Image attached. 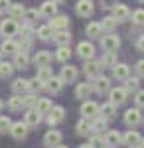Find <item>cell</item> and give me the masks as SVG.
<instances>
[{
	"mask_svg": "<svg viewBox=\"0 0 144 148\" xmlns=\"http://www.w3.org/2000/svg\"><path fill=\"white\" fill-rule=\"evenodd\" d=\"M10 126H12V121H10V116H0V132L4 134V132H8L10 130Z\"/></svg>",
	"mask_w": 144,
	"mask_h": 148,
	"instance_id": "7dc6e473",
	"label": "cell"
},
{
	"mask_svg": "<svg viewBox=\"0 0 144 148\" xmlns=\"http://www.w3.org/2000/svg\"><path fill=\"white\" fill-rule=\"evenodd\" d=\"M126 95H128V93H126L124 87H117V89H111V91H109V101L115 103V105L119 107V105H122V103L126 101Z\"/></svg>",
	"mask_w": 144,
	"mask_h": 148,
	"instance_id": "30bf717a",
	"label": "cell"
},
{
	"mask_svg": "<svg viewBox=\"0 0 144 148\" xmlns=\"http://www.w3.org/2000/svg\"><path fill=\"white\" fill-rule=\"evenodd\" d=\"M28 63H30V57H28V51H16L14 53V67L18 69H26L28 67Z\"/></svg>",
	"mask_w": 144,
	"mask_h": 148,
	"instance_id": "d6986e66",
	"label": "cell"
},
{
	"mask_svg": "<svg viewBox=\"0 0 144 148\" xmlns=\"http://www.w3.org/2000/svg\"><path fill=\"white\" fill-rule=\"evenodd\" d=\"M77 53H79L81 59H93V56H95V46L91 42H81L77 46Z\"/></svg>",
	"mask_w": 144,
	"mask_h": 148,
	"instance_id": "7c38bea8",
	"label": "cell"
},
{
	"mask_svg": "<svg viewBox=\"0 0 144 148\" xmlns=\"http://www.w3.org/2000/svg\"><path fill=\"white\" fill-rule=\"evenodd\" d=\"M56 57L59 59V61H67L69 57H71V49H69V46H59L56 51Z\"/></svg>",
	"mask_w": 144,
	"mask_h": 148,
	"instance_id": "ab89813d",
	"label": "cell"
},
{
	"mask_svg": "<svg viewBox=\"0 0 144 148\" xmlns=\"http://www.w3.org/2000/svg\"><path fill=\"white\" fill-rule=\"evenodd\" d=\"M81 114H83V119H95L99 114V105L93 101H85L81 105Z\"/></svg>",
	"mask_w": 144,
	"mask_h": 148,
	"instance_id": "ba28073f",
	"label": "cell"
},
{
	"mask_svg": "<svg viewBox=\"0 0 144 148\" xmlns=\"http://www.w3.org/2000/svg\"><path fill=\"white\" fill-rule=\"evenodd\" d=\"M112 16H115L119 22H124V20L130 18V10H128L124 4H117V6L112 8Z\"/></svg>",
	"mask_w": 144,
	"mask_h": 148,
	"instance_id": "44dd1931",
	"label": "cell"
},
{
	"mask_svg": "<svg viewBox=\"0 0 144 148\" xmlns=\"http://www.w3.org/2000/svg\"><path fill=\"white\" fill-rule=\"evenodd\" d=\"M119 46H121V40H119V36H115L112 32H107V36L101 38V47L105 51H117Z\"/></svg>",
	"mask_w": 144,
	"mask_h": 148,
	"instance_id": "6da1fadb",
	"label": "cell"
},
{
	"mask_svg": "<svg viewBox=\"0 0 144 148\" xmlns=\"http://www.w3.org/2000/svg\"><path fill=\"white\" fill-rule=\"evenodd\" d=\"M79 148H91V144H81Z\"/></svg>",
	"mask_w": 144,
	"mask_h": 148,
	"instance_id": "9f6ffc18",
	"label": "cell"
},
{
	"mask_svg": "<svg viewBox=\"0 0 144 148\" xmlns=\"http://www.w3.org/2000/svg\"><path fill=\"white\" fill-rule=\"evenodd\" d=\"M101 24L99 22H91L87 24V28H85V34L89 36V38H101Z\"/></svg>",
	"mask_w": 144,
	"mask_h": 148,
	"instance_id": "d6a6232c",
	"label": "cell"
},
{
	"mask_svg": "<svg viewBox=\"0 0 144 148\" xmlns=\"http://www.w3.org/2000/svg\"><path fill=\"white\" fill-rule=\"evenodd\" d=\"M63 83H73V81L79 77V71L75 65H65V67H61V75H59Z\"/></svg>",
	"mask_w": 144,
	"mask_h": 148,
	"instance_id": "4fadbf2b",
	"label": "cell"
},
{
	"mask_svg": "<svg viewBox=\"0 0 144 148\" xmlns=\"http://www.w3.org/2000/svg\"><path fill=\"white\" fill-rule=\"evenodd\" d=\"M53 2H63V0H53Z\"/></svg>",
	"mask_w": 144,
	"mask_h": 148,
	"instance_id": "6125c7cd",
	"label": "cell"
},
{
	"mask_svg": "<svg viewBox=\"0 0 144 148\" xmlns=\"http://www.w3.org/2000/svg\"><path fill=\"white\" fill-rule=\"evenodd\" d=\"M8 132H10L16 140H22V138L28 136V125H26V123H12Z\"/></svg>",
	"mask_w": 144,
	"mask_h": 148,
	"instance_id": "8fae6325",
	"label": "cell"
},
{
	"mask_svg": "<svg viewBox=\"0 0 144 148\" xmlns=\"http://www.w3.org/2000/svg\"><path fill=\"white\" fill-rule=\"evenodd\" d=\"M136 73H138V77H144V59L136 61Z\"/></svg>",
	"mask_w": 144,
	"mask_h": 148,
	"instance_id": "f5cc1de1",
	"label": "cell"
},
{
	"mask_svg": "<svg viewBox=\"0 0 144 148\" xmlns=\"http://www.w3.org/2000/svg\"><path fill=\"white\" fill-rule=\"evenodd\" d=\"M140 146H142V148H144V138H142V140H140Z\"/></svg>",
	"mask_w": 144,
	"mask_h": 148,
	"instance_id": "680465c9",
	"label": "cell"
},
{
	"mask_svg": "<svg viewBox=\"0 0 144 148\" xmlns=\"http://www.w3.org/2000/svg\"><path fill=\"white\" fill-rule=\"evenodd\" d=\"M14 63H8V61H0V77L2 79H8L12 77V73H14Z\"/></svg>",
	"mask_w": 144,
	"mask_h": 148,
	"instance_id": "1f68e13d",
	"label": "cell"
},
{
	"mask_svg": "<svg viewBox=\"0 0 144 148\" xmlns=\"http://www.w3.org/2000/svg\"><path fill=\"white\" fill-rule=\"evenodd\" d=\"M128 73H130V67H128L126 63H115V65H112V75H115L117 79H126Z\"/></svg>",
	"mask_w": 144,
	"mask_h": 148,
	"instance_id": "d4e9b609",
	"label": "cell"
},
{
	"mask_svg": "<svg viewBox=\"0 0 144 148\" xmlns=\"http://www.w3.org/2000/svg\"><path fill=\"white\" fill-rule=\"evenodd\" d=\"M93 89L99 93V95H103V93H109V91H111V79H109V77H105V75H99V77H95Z\"/></svg>",
	"mask_w": 144,
	"mask_h": 148,
	"instance_id": "9c48e42d",
	"label": "cell"
},
{
	"mask_svg": "<svg viewBox=\"0 0 144 148\" xmlns=\"http://www.w3.org/2000/svg\"><path fill=\"white\" fill-rule=\"evenodd\" d=\"M56 12H57V2H53V0L42 2V6H40V16L51 18V16H56Z\"/></svg>",
	"mask_w": 144,
	"mask_h": 148,
	"instance_id": "9a60e30c",
	"label": "cell"
},
{
	"mask_svg": "<svg viewBox=\"0 0 144 148\" xmlns=\"http://www.w3.org/2000/svg\"><path fill=\"white\" fill-rule=\"evenodd\" d=\"M140 140H142V136H140L136 130H128V132L122 136V142H124L126 146H138Z\"/></svg>",
	"mask_w": 144,
	"mask_h": 148,
	"instance_id": "4316f807",
	"label": "cell"
},
{
	"mask_svg": "<svg viewBox=\"0 0 144 148\" xmlns=\"http://www.w3.org/2000/svg\"><path fill=\"white\" fill-rule=\"evenodd\" d=\"M49 116H47V123H49V126H56L57 123H61L63 119H65V109L63 107H59V105H56V107H51V111H49Z\"/></svg>",
	"mask_w": 144,
	"mask_h": 148,
	"instance_id": "5b68a950",
	"label": "cell"
},
{
	"mask_svg": "<svg viewBox=\"0 0 144 148\" xmlns=\"http://www.w3.org/2000/svg\"><path fill=\"white\" fill-rule=\"evenodd\" d=\"M12 91L16 93V95H24V93L28 91V81L26 79H14V83H12Z\"/></svg>",
	"mask_w": 144,
	"mask_h": 148,
	"instance_id": "4dcf8cb0",
	"label": "cell"
},
{
	"mask_svg": "<svg viewBox=\"0 0 144 148\" xmlns=\"http://www.w3.org/2000/svg\"><path fill=\"white\" fill-rule=\"evenodd\" d=\"M53 42L57 46H69L71 44V34L67 30H56L53 32Z\"/></svg>",
	"mask_w": 144,
	"mask_h": 148,
	"instance_id": "e0dca14e",
	"label": "cell"
},
{
	"mask_svg": "<svg viewBox=\"0 0 144 148\" xmlns=\"http://www.w3.org/2000/svg\"><path fill=\"white\" fill-rule=\"evenodd\" d=\"M115 63H117V51H107L103 56V59H101V65L103 67H112Z\"/></svg>",
	"mask_w": 144,
	"mask_h": 148,
	"instance_id": "d590c367",
	"label": "cell"
},
{
	"mask_svg": "<svg viewBox=\"0 0 144 148\" xmlns=\"http://www.w3.org/2000/svg\"><path fill=\"white\" fill-rule=\"evenodd\" d=\"M14 34H18V24L14 18H8V20H2L0 22V36H4V38H12Z\"/></svg>",
	"mask_w": 144,
	"mask_h": 148,
	"instance_id": "7a4b0ae2",
	"label": "cell"
},
{
	"mask_svg": "<svg viewBox=\"0 0 144 148\" xmlns=\"http://www.w3.org/2000/svg\"><path fill=\"white\" fill-rule=\"evenodd\" d=\"M128 148H142V146H140V144H138V146H128Z\"/></svg>",
	"mask_w": 144,
	"mask_h": 148,
	"instance_id": "91938a15",
	"label": "cell"
},
{
	"mask_svg": "<svg viewBox=\"0 0 144 148\" xmlns=\"http://www.w3.org/2000/svg\"><path fill=\"white\" fill-rule=\"evenodd\" d=\"M75 12H77V16H81V18H89V16H93L95 6H93L91 0H79L77 4H75Z\"/></svg>",
	"mask_w": 144,
	"mask_h": 148,
	"instance_id": "277c9868",
	"label": "cell"
},
{
	"mask_svg": "<svg viewBox=\"0 0 144 148\" xmlns=\"http://www.w3.org/2000/svg\"><path fill=\"white\" fill-rule=\"evenodd\" d=\"M132 22L136 24V26H142L144 24V10L142 8H138V10L132 12Z\"/></svg>",
	"mask_w": 144,
	"mask_h": 148,
	"instance_id": "c3c4849f",
	"label": "cell"
},
{
	"mask_svg": "<svg viewBox=\"0 0 144 148\" xmlns=\"http://www.w3.org/2000/svg\"><path fill=\"white\" fill-rule=\"evenodd\" d=\"M22 18H24V20H26L28 24H34L36 20H38V18H40V10H36V8H32V10H26Z\"/></svg>",
	"mask_w": 144,
	"mask_h": 148,
	"instance_id": "f6af8a7d",
	"label": "cell"
},
{
	"mask_svg": "<svg viewBox=\"0 0 144 148\" xmlns=\"http://www.w3.org/2000/svg\"><path fill=\"white\" fill-rule=\"evenodd\" d=\"M10 16L12 18H14V20H18V18H22L24 16V12H26V8H24L22 4H18V2H16V4H10Z\"/></svg>",
	"mask_w": 144,
	"mask_h": 148,
	"instance_id": "f35d334b",
	"label": "cell"
},
{
	"mask_svg": "<svg viewBox=\"0 0 144 148\" xmlns=\"http://www.w3.org/2000/svg\"><path fill=\"white\" fill-rule=\"evenodd\" d=\"M107 119H103V116H95L93 119V123H91V132H97V134H101V132H105L107 130Z\"/></svg>",
	"mask_w": 144,
	"mask_h": 148,
	"instance_id": "484cf974",
	"label": "cell"
},
{
	"mask_svg": "<svg viewBox=\"0 0 144 148\" xmlns=\"http://www.w3.org/2000/svg\"><path fill=\"white\" fill-rule=\"evenodd\" d=\"M140 121H142V114H140L138 109H128V111L124 113V123L128 126H136Z\"/></svg>",
	"mask_w": 144,
	"mask_h": 148,
	"instance_id": "2e32d148",
	"label": "cell"
},
{
	"mask_svg": "<svg viewBox=\"0 0 144 148\" xmlns=\"http://www.w3.org/2000/svg\"><path fill=\"white\" fill-rule=\"evenodd\" d=\"M117 24H119V20H117L115 16H107V18L101 20V30H103V32H112V30L117 28Z\"/></svg>",
	"mask_w": 144,
	"mask_h": 148,
	"instance_id": "f1b7e54d",
	"label": "cell"
},
{
	"mask_svg": "<svg viewBox=\"0 0 144 148\" xmlns=\"http://www.w3.org/2000/svg\"><path fill=\"white\" fill-rule=\"evenodd\" d=\"M56 148H69V146H61V144H57V146Z\"/></svg>",
	"mask_w": 144,
	"mask_h": 148,
	"instance_id": "6f0895ef",
	"label": "cell"
},
{
	"mask_svg": "<svg viewBox=\"0 0 144 148\" xmlns=\"http://www.w3.org/2000/svg\"><path fill=\"white\" fill-rule=\"evenodd\" d=\"M18 34L22 36V38H30L32 40L34 36H36V32H34V28H32V24H28V22H24L22 26H18Z\"/></svg>",
	"mask_w": 144,
	"mask_h": 148,
	"instance_id": "e575fe53",
	"label": "cell"
},
{
	"mask_svg": "<svg viewBox=\"0 0 144 148\" xmlns=\"http://www.w3.org/2000/svg\"><path fill=\"white\" fill-rule=\"evenodd\" d=\"M42 89H45V83H44V81H40L38 77H34V79H30V81H28V91L40 93Z\"/></svg>",
	"mask_w": 144,
	"mask_h": 148,
	"instance_id": "74e56055",
	"label": "cell"
},
{
	"mask_svg": "<svg viewBox=\"0 0 144 148\" xmlns=\"http://www.w3.org/2000/svg\"><path fill=\"white\" fill-rule=\"evenodd\" d=\"M136 49H138V51H144V34L138 38V42H136Z\"/></svg>",
	"mask_w": 144,
	"mask_h": 148,
	"instance_id": "11a10c76",
	"label": "cell"
},
{
	"mask_svg": "<svg viewBox=\"0 0 144 148\" xmlns=\"http://www.w3.org/2000/svg\"><path fill=\"white\" fill-rule=\"evenodd\" d=\"M117 4H119V0H101V6H103L105 10H112Z\"/></svg>",
	"mask_w": 144,
	"mask_h": 148,
	"instance_id": "f907efd6",
	"label": "cell"
},
{
	"mask_svg": "<svg viewBox=\"0 0 144 148\" xmlns=\"http://www.w3.org/2000/svg\"><path fill=\"white\" fill-rule=\"evenodd\" d=\"M126 83H124V89H126V93H132V91H138V85H140V81H138V77H126Z\"/></svg>",
	"mask_w": 144,
	"mask_h": 148,
	"instance_id": "60d3db41",
	"label": "cell"
},
{
	"mask_svg": "<svg viewBox=\"0 0 144 148\" xmlns=\"http://www.w3.org/2000/svg\"><path fill=\"white\" fill-rule=\"evenodd\" d=\"M85 75H87L89 79H95V77H99L101 71H103V65H101V61H95V59H85Z\"/></svg>",
	"mask_w": 144,
	"mask_h": 148,
	"instance_id": "3957f363",
	"label": "cell"
},
{
	"mask_svg": "<svg viewBox=\"0 0 144 148\" xmlns=\"http://www.w3.org/2000/svg\"><path fill=\"white\" fill-rule=\"evenodd\" d=\"M20 49V46H18V42H14V40H10V38H6L4 42H2V46H0V51L2 53H16Z\"/></svg>",
	"mask_w": 144,
	"mask_h": 148,
	"instance_id": "83f0119b",
	"label": "cell"
},
{
	"mask_svg": "<svg viewBox=\"0 0 144 148\" xmlns=\"http://www.w3.org/2000/svg\"><path fill=\"white\" fill-rule=\"evenodd\" d=\"M22 99H24V107H36V103H38V95L34 91H30V93H24L22 95Z\"/></svg>",
	"mask_w": 144,
	"mask_h": 148,
	"instance_id": "b9f144b4",
	"label": "cell"
},
{
	"mask_svg": "<svg viewBox=\"0 0 144 148\" xmlns=\"http://www.w3.org/2000/svg\"><path fill=\"white\" fill-rule=\"evenodd\" d=\"M91 132V123L87 119H81L77 123V134H89Z\"/></svg>",
	"mask_w": 144,
	"mask_h": 148,
	"instance_id": "bcb514c9",
	"label": "cell"
},
{
	"mask_svg": "<svg viewBox=\"0 0 144 148\" xmlns=\"http://www.w3.org/2000/svg\"><path fill=\"white\" fill-rule=\"evenodd\" d=\"M93 91H95L93 89V83H77V87H75L77 99H89V95Z\"/></svg>",
	"mask_w": 144,
	"mask_h": 148,
	"instance_id": "ac0fdd59",
	"label": "cell"
},
{
	"mask_svg": "<svg viewBox=\"0 0 144 148\" xmlns=\"http://www.w3.org/2000/svg\"><path fill=\"white\" fill-rule=\"evenodd\" d=\"M89 144H91V148H109V146H107V142H105V138L101 136V134H95V136H91Z\"/></svg>",
	"mask_w": 144,
	"mask_h": 148,
	"instance_id": "ee69618b",
	"label": "cell"
},
{
	"mask_svg": "<svg viewBox=\"0 0 144 148\" xmlns=\"http://www.w3.org/2000/svg\"><path fill=\"white\" fill-rule=\"evenodd\" d=\"M51 75H53V73H51V69L47 67V65H42V67H38V75H36V77H38L40 81H44V83H45V81L49 79Z\"/></svg>",
	"mask_w": 144,
	"mask_h": 148,
	"instance_id": "7bdbcfd3",
	"label": "cell"
},
{
	"mask_svg": "<svg viewBox=\"0 0 144 148\" xmlns=\"http://www.w3.org/2000/svg\"><path fill=\"white\" fill-rule=\"evenodd\" d=\"M134 103H136L138 109L144 107V91H136V95H134Z\"/></svg>",
	"mask_w": 144,
	"mask_h": 148,
	"instance_id": "816d5d0a",
	"label": "cell"
},
{
	"mask_svg": "<svg viewBox=\"0 0 144 148\" xmlns=\"http://www.w3.org/2000/svg\"><path fill=\"white\" fill-rule=\"evenodd\" d=\"M22 107H24L22 95H16V93H14L10 99H8V109H10V111H20Z\"/></svg>",
	"mask_w": 144,
	"mask_h": 148,
	"instance_id": "f546056e",
	"label": "cell"
},
{
	"mask_svg": "<svg viewBox=\"0 0 144 148\" xmlns=\"http://www.w3.org/2000/svg\"><path fill=\"white\" fill-rule=\"evenodd\" d=\"M115 113H117V105L111 101H107V103H103L99 107V114L103 116V119H111V116H115Z\"/></svg>",
	"mask_w": 144,
	"mask_h": 148,
	"instance_id": "603a6c76",
	"label": "cell"
},
{
	"mask_svg": "<svg viewBox=\"0 0 144 148\" xmlns=\"http://www.w3.org/2000/svg\"><path fill=\"white\" fill-rule=\"evenodd\" d=\"M49 61H51V53H49V51H45V49L38 51V53L34 56V65H36V67H42V65H49Z\"/></svg>",
	"mask_w": 144,
	"mask_h": 148,
	"instance_id": "ffe728a7",
	"label": "cell"
},
{
	"mask_svg": "<svg viewBox=\"0 0 144 148\" xmlns=\"http://www.w3.org/2000/svg\"><path fill=\"white\" fill-rule=\"evenodd\" d=\"M138 2H142V4H144V0H138Z\"/></svg>",
	"mask_w": 144,
	"mask_h": 148,
	"instance_id": "be15d7a7",
	"label": "cell"
},
{
	"mask_svg": "<svg viewBox=\"0 0 144 148\" xmlns=\"http://www.w3.org/2000/svg\"><path fill=\"white\" fill-rule=\"evenodd\" d=\"M61 87H63V79H61V77H53V75H51L49 79L45 81V89L49 93H59Z\"/></svg>",
	"mask_w": 144,
	"mask_h": 148,
	"instance_id": "7402d4cb",
	"label": "cell"
},
{
	"mask_svg": "<svg viewBox=\"0 0 144 148\" xmlns=\"http://www.w3.org/2000/svg\"><path fill=\"white\" fill-rule=\"evenodd\" d=\"M51 107H53V105H51L49 99H38V103H36V109H38L42 114H47L49 111H51Z\"/></svg>",
	"mask_w": 144,
	"mask_h": 148,
	"instance_id": "8d00e7d4",
	"label": "cell"
},
{
	"mask_svg": "<svg viewBox=\"0 0 144 148\" xmlns=\"http://www.w3.org/2000/svg\"><path fill=\"white\" fill-rule=\"evenodd\" d=\"M61 132H59V130H53V128H51V130H47V132H45V136H44V144L47 148H56L57 144H61Z\"/></svg>",
	"mask_w": 144,
	"mask_h": 148,
	"instance_id": "52a82bcc",
	"label": "cell"
},
{
	"mask_svg": "<svg viewBox=\"0 0 144 148\" xmlns=\"http://www.w3.org/2000/svg\"><path fill=\"white\" fill-rule=\"evenodd\" d=\"M105 142H107V146H109V148L119 146V144L122 142L121 132H119V130H109V132H107V136H105Z\"/></svg>",
	"mask_w": 144,
	"mask_h": 148,
	"instance_id": "cb8c5ba5",
	"label": "cell"
},
{
	"mask_svg": "<svg viewBox=\"0 0 144 148\" xmlns=\"http://www.w3.org/2000/svg\"><path fill=\"white\" fill-rule=\"evenodd\" d=\"M24 123H26L28 126H38L40 123H42V113H40L36 107L28 109V111H26V114H24Z\"/></svg>",
	"mask_w": 144,
	"mask_h": 148,
	"instance_id": "8992f818",
	"label": "cell"
},
{
	"mask_svg": "<svg viewBox=\"0 0 144 148\" xmlns=\"http://www.w3.org/2000/svg\"><path fill=\"white\" fill-rule=\"evenodd\" d=\"M18 46H20V51H30L32 49V40L30 38H22V42Z\"/></svg>",
	"mask_w": 144,
	"mask_h": 148,
	"instance_id": "681fc988",
	"label": "cell"
},
{
	"mask_svg": "<svg viewBox=\"0 0 144 148\" xmlns=\"http://www.w3.org/2000/svg\"><path fill=\"white\" fill-rule=\"evenodd\" d=\"M0 111H2V99H0Z\"/></svg>",
	"mask_w": 144,
	"mask_h": 148,
	"instance_id": "94428289",
	"label": "cell"
},
{
	"mask_svg": "<svg viewBox=\"0 0 144 148\" xmlns=\"http://www.w3.org/2000/svg\"><path fill=\"white\" fill-rule=\"evenodd\" d=\"M49 26L53 28V32H56V30H67V26H69V18L63 16V14H56V16H51Z\"/></svg>",
	"mask_w": 144,
	"mask_h": 148,
	"instance_id": "5bb4252c",
	"label": "cell"
},
{
	"mask_svg": "<svg viewBox=\"0 0 144 148\" xmlns=\"http://www.w3.org/2000/svg\"><path fill=\"white\" fill-rule=\"evenodd\" d=\"M10 0H0V12H6V10H10Z\"/></svg>",
	"mask_w": 144,
	"mask_h": 148,
	"instance_id": "db71d44e",
	"label": "cell"
},
{
	"mask_svg": "<svg viewBox=\"0 0 144 148\" xmlns=\"http://www.w3.org/2000/svg\"><path fill=\"white\" fill-rule=\"evenodd\" d=\"M36 36H38L40 40H44V42H45V40H49V38L53 36V28H51L49 24H47V26H40L38 32H36Z\"/></svg>",
	"mask_w": 144,
	"mask_h": 148,
	"instance_id": "836d02e7",
	"label": "cell"
}]
</instances>
